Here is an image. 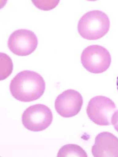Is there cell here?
Listing matches in <instances>:
<instances>
[{
    "label": "cell",
    "instance_id": "obj_10",
    "mask_svg": "<svg viewBox=\"0 0 118 157\" xmlns=\"http://www.w3.org/2000/svg\"><path fill=\"white\" fill-rule=\"evenodd\" d=\"M13 69L12 59L9 56L1 53V80L6 78L12 73Z\"/></svg>",
    "mask_w": 118,
    "mask_h": 157
},
{
    "label": "cell",
    "instance_id": "obj_11",
    "mask_svg": "<svg viewBox=\"0 0 118 157\" xmlns=\"http://www.w3.org/2000/svg\"><path fill=\"white\" fill-rule=\"evenodd\" d=\"M32 1L36 7L43 10H49L53 9V8L56 7L60 2L59 1Z\"/></svg>",
    "mask_w": 118,
    "mask_h": 157
},
{
    "label": "cell",
    "instance_id": "obj_2",
    "mask_svg": "<svg viewBox=\"0 0 118 157\" xmlns=\"http://www.w3.org/2000/svg\"><path fill=\"white\" fill-rule=\"evenodd\" d=\"M110 25V21L106 13L99 10L91 11L85 13L80 19L78 30L84 39L96 40L108 33Z\"/></svg>",
    "mask_w": 118,
    "mask_h": 157
},
{
    "label": "cell",
    "instance_id": "obj_8",
    "mask_svg": "<svg viewBox=\"0 0 118 157\" xmlns=\"http://www.w3.org/2000/svg\"><path fill=\"white\" fill-rule=\"evenodd\" d=\"M91 151L95 157H118V138L107 132L100 133L95 138Z\"/></svg>",
    "mask_w": 118,
    "mask_h": 157
},
{
    "label": "cell",
    "instance_id": "obj_6",
    "mask_svg": "<svg viewBox=\"0 0 118 157\" xmlns=\"http://www.w3.org/2000/svg\"><path fill=\"white\" fill-rule=\"evenodd\" d=\"M37 36L31 31L19 29L10 36L8 42L10 51L16 55L25 56L33 53L37 48Z\"/></svg>",
    "mask_w": 118,
    "mask_h": 157
},
{
    "label": "cell",
    "instance_id": "obj_9",
    "mask_svg": "<svg viewBox=\"0 0 118 157\" xmlns=\"http://www.w3.org/2000/svg\"><path fill=\"white\" fill-rule=\"evenodd\" d=\"M57 157H88L85 151L79 146L68 144L61 147L59 150Z\"/></svg>",
    "mask_w": 118,
    "mask_h": 157
},
{
    "label": "cell",
    "instance_id": "obj_12",
    "mask_svg": "<svg viewBox=\"0 0 118 157\" xmlns=\"http://www.w3.org/2000/svg\"><path fill=\"white\" fill-rule=\"evenodd\" d=\"M112 124L116 131L118 132V110H116L112 117Z\"/></svg>",
    "mask_w": 118,
    "mask_h": 157
},
{
    "label": "cell",
    "instance_id": "obj_3",
    "mask_svg": "<svg viewBox=\"0 0 118 157\" xmlns=\"http://www.w3.org/2000/svg\"><path fill=\"white\" fill-rule=\"evenodd\" d=\"M81 61L83 66L90 72L102 73L110 67L112 58L106 48L98 45L88 46L83 51Z\"/></svg>",
    "mask_w": 118,
    "mask_h": 157
},
{
    "label": "cell",
    "instance_id": "obj_5",
    "mask_svg": "<svg viewBox=\"0 0 118 157\" xmlns=\"http://www.w3.org/2000/svg\"><path fill=\"white\" fill-rule=\"evenodd\" d=\"M53 120L51 110L47 106L42 104L30 106L24 112L22 116V123L24 127L33 132L46 129L51 124Z\"/></svg>",
    "mask_w": 118,
    "mask_h": 157
},
{
    "label": "cell",
    "instance_id": "obj_1",
    "mask_svg": "<svg viewBox=\"0 0 118 157\" xmlns=\"http://www.w3.org/2000/svg\"><path fill=\"white\" fill-rule=\"evenodd\" d=\"M10 88L15 99L20 101L29 102L42 96L45 90V83L43 77L37 73L24 71L13 78Z\"/></svg>",
    "mask_w": 118,
    "mask_h": 157
},
{
    "label": "cell",
    "instance_id": "obj_13",
    "mask_svg": "<svg viewBox=\"0 0 118 157\" xmlns=\"http://www.w3.org/2000/svg\"><path fill=\"white\" fill-rule=\"evenodd\" d=\"M116 85H117V90H118V77L117 78V81H116Z\"/></svg>",
    "mask_w": 118,
    "mask_h": 157
},
{
    "label": "cell",
    "instance_id": "obj_4",
    "mask_svg": "<svg viewBox=\"0 0 118 157\" xmlns=\"http://www.w3.org/2000/svg\"><path fill=\"white\" fill-rule=\"evenodd\" d=\"M116 110V105L113 101L106 97L97 96L89 101L87 113L95 124L107 126L112 124V117Z\"/></svg>",
    "mask_w": 118,
    "mask_h": 157
},
{
    "label": "cell",
    "instance_id": "obj_7",
    "mask_svg": "<svg viewBox=\"0 0 118 157\" xmlns=\"http://www.w3.org/2000/svg\"><path fill=\"white\" fill-rule=\"evenodd\" d=\"M83 99L81 94L74 90L64 91L57 97L55 108L62 117L68 118L77 115L81 111Z\"/></svg>",
    "mask_w": 118,
    "mask_h": 157
}]
</instances>
